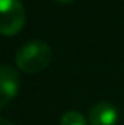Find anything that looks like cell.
<instances>
[{"mask_svg":"<svg viewBox=\"0 0 124 125\" xmlns=\"http://www.w3.org/2000/svg\"><path fill=\"white\" fill-rule=\"evenodd\" d=\"M53 60V50L51 47L41 41L31 39L25 42L22 47L18 48L15 54V62L21 71L26 74H37L48 67Z\"/></svg>","mask_w":124,"mask_h":125,"instance_id":"obj_1","label":"cell"},{"mask_svg":"<svg viewBox=\"0 0 124 125\" xmlns=\"http://www.w3.org/2000/svg\"><path fill=\"white\" fill-rule=\"evenodd\" d=\"M25 7L21 0H0V33L13 36L25 25Z\"/></svg>","mask_w":124,"mask_h":125,"instance_id":"obj_2","label":"cell"},{"mask_svg":"<svg viewBox=\"0 0 124 125\" xmlns=\"http://www.w3.org/2000/svg\"><path fill=\"white\" fill-rule=\"evenodd\" d=\"M21 89L19 71L9 65H0V109H3L9 102H12Z\"/></svg>","mask_w":124,"mask_h":125,"instance_id":"obj_3","label":"cell"},{"mask_svg":"<svg viewBox=\"0 0 124 125\" xmlns=\"http://www.w3.org/2000/svg\"><path fill=\"white\" fill-rule=\"evenodd\" d=\"M118 121V111L108 102H99L89 111L91 125H115Z\"/></svg>","mask_w":124,"mask_h":125,"instance_id":"obj_4","label":"cell"},{"mask_svg":"<svg viewBox=\"0 0 124 125\" xmlns=\"http://www.w3.org/2000/svg\"><path fill=\"white\" fill-rule=\"evenodd\" d=\"M60 125H88L85 116L77 111H67L62 115Z\"/></svg>","mask_w":124,"mask_h":125,"instance_id":"obj_5","label":"cell"},{"mask_svg":"<svg viewBox=\"0 0 124 125\" xmlns=\"http://www.w3.org/2000/svg\"><path fill=\"white\" fill-rule=\"evenodd\" d=\"M0 125H15L13 122H10V121H7V119H4V118H1L0 116Z\"/></svg>","mask_w":124,"mask_h":125,"instance_id":"obj_6","label":"cell"},{"mask_svg":"<svg viewBox=\"0 0 124 125\" xmlns=\"http://www.w3.org/2000/svg\"><path fill=\"white\" fill-rule=\"evenodd\" d=\"M56 1H59V3H70L73 0H56Z\"/></svg>","mask_w":124,"mask_h":125,"instance_id":"obj_7","label":"cell"}]
</instances>
